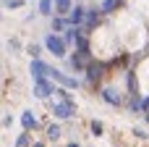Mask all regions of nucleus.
Instances as JSON below:
<instances>
[{
	"label": "nucleus",
	"instance_id": "obj_1",
	"mask_svg": "<svg viewBox=\"0 0 149 147\" xmlns=\"http://www.w3.org/2000/svg\"><path fill=\"white\" fill-rule=\"evenodd\" d=\"M42 45H45V50L47 53H52V58H65V53H68V42L58 34V32H50V34H45V39H42Z\"/></svg>",
	"mask_w": 149,
	"mask_h": 147
},
{
	"label": "nucleus",
	"instance_id": "obj_15",
	"mask_svg": "<svg viewBox=\"0 0 149 147\" xmlns=\"http://www.w3.org/2000/svg\"><path fill=\"white\" fill-rule=\"evenodd\" d=\"M47 139H50V142H58V139H60V126H58V124H50V126H47Z\"/></svg>",
	"mask_w": 149,
	"mask_h": 147
},
{
	"label": "nucleus",
	"instance_id": "obj_4",
	"mask_svg": "<svg viewBox=\"0 0 149 147\" xmlns=\"http://www.w3.org/2000/svg\"><path fill=\"white\" fill-rule=\"evenodd\" d=\"M55 89H52V79L50 76H45V79H37L34 82V95L39 97V100H45V97H50Z\"/></svg>",
	"mask_w": 149,
	"mask_h": 147
},
{
	"label": "nucleus",
	"instance_id": "obj_21",
	"mask_svg": "<svg viewBox=\"0 0 149 147\" xmlns=\"http://www.w3.org/2000/svg\"><path fill=\"white\" fill-rule=\"evenodd\" d=\"M10 124H13V118H10V113H5V116H3V126H5V129H8V126H10Z\"/></svg>",
	"mask_w": 149,
	"mask_h": 147
},
{
	"label": "nucleus",
	"instance_id": "obj_5",
	"mask_svg": "<svg viewBox=\"0 0 149 147\" xmlns=\"http://www.w3.org/2000/svg\"><path fill=\"white\" fill-rule=\"evenodd\" d=\"M65 18H68V24H71V26H84V18H86V8H84L81 3H76Z\"/></svg>",
	"mask_w": 149,
	"mask_h": 147
},
{
	"label": "nucleus",
	"instance_id": "obj_12",
	"mask_svg": "<svg viewBox=\"0 0 149 147\" xmlns=\"http://www.w3.org/2000/svg\"><path fill=\"white\" fill-rule=\"evenodd\" d=\"M71 8H73V0H55V13L68 16V13H71Z\"/></svg>",
	"mask_w": 149,
	"mask_h": 147
},
{
	"label": "nucleus",
	"instance_id": "obj_20",
	"mask_svg": "<svg viewBox=\"0 0 149 147\" xmlns=\"http://www.w3.org/2000/svg\"><path fill=\"white\" fill-rule=\"evenodd\" d=\"M29 53H31V58H39V55H42V47H39V45H31Z\"/></svg>",
	"mask_w": 149,
	"mask_h": 147
},
{
	"label": "nucleus",
	"instance_id": "obj_9",
	"mask_svg": "<svg viewBox=\"0 0 149 147\" xmlns=\"http://www.w3.org/2000/svg\"><path fill=\"white\" fill-rule=\"evenodd\" d=\"M100 13H102V8H89L86 11V18H84V26L86 29H94L97 21H100Z\"/></svg>",
	"mask_w": 149,
	"mask_h": 147
},
{
	"label": "nucleus",
	"instance_id": "obj_6",
	"mask_svg": "<svg viewBox=\"0 0 149 147\" xmlns=\"http://www.w3.org/2000/svg\"><path fill=\"white\" fill-rule=\"evenodd\" d=\"M29 71H31V76H34V82H37V79H45V76H47L50 66H47L42 58H31V63H29Z\"/></svg>",
	"mask_w": 149,
	"mask_h": 147
},
{
	"label": "nucleus",
	"instance_id": "obj_19",
	"mask_svg": "<svg viewBox=\"0 0 149 147\" xmlns=\"http://www.w3.org/2000/svg\"><path fill=\"white\" fill-rule=\"evenodd\" d=\"M16 147H29V134H21L16 139Z\"/></svg>",
	"mask_w": 149,
	"mask_h": 147
},
{
	"label": "nucleus",
	"instance_id": "obj_24",
	"mask_svg": "<svg viewBox=\"0 0 149 147\" xmlns=\"http://www.w3.org/2000/svg\"><path fill=\"white\" fill-rule=\"evenodd\" d=\"M68 147H79V145H76V142H73V145H68Z\"/></svg>",
	"mask_w": 149,
	"mask_h": 147
},
{
	"label": "nucleus",
	"instance_id": "obj_23",
	"mask_svg": "<svg viewBox=\"0 0 149 147\" xmlns=\"http://www.w3.org/2000/svg\"><path fill=\"white\" fill-rule=\"evenodd\" d=\"M34 147H45V145H39V142H37V145H34Z\"/></svg>",
	"mask_w": 149,
	"mask_h": 147
},
{
	"label": "nucleus",
	"instance_id": "obj_10",
	"mask_svg": "<svg viewBox=\"0 0 149 147\" xmlns=\"http://www.w3.org/2000/svg\"><path fill=\"white\" fill-rule=\"evenodd\" d=\"M81 32H84L81 26H68V29L63 32V39H65L68 45H73V47H76V39L81 37Z\"/></svg>",
	"mask_w": 149,
	"mask_h": 147
},
{
	"label": "nucleus",
	"instance_id": "obj_17",
	"mask_svg": "<svg viewBox=\"0 0 149 147\" xmlns=\"http://www.w3.org/2000/svg\"><path fill=\"white\" fill-rule=\"evenodd\" d=\"M3 5H5V11H13V8H21L24 0H3Z\"/></svg>",
	"mask_w": 149,
	"mask_h": 147
},
{
	"label": "nucleus",
	"instance_id": "obj_2",
	"mask_svg": "<svg viewBox=\"0 0 149 147\" xmlns=\"http://www.w3.org/2000/svg\"><path fill=\"white\" fill-rule=\"evenodd\" d=\"M73 113H76L73 100H60V103H52V116H55V118L65 121V118H73Z\"/></svg>",
	"mask_w": 149,
	"mask_h": 147
},
{
	"label": "nucleus",
	"instance_id": "obj_11",
	"mask_svg": "<svg viewBox=\"0 0 149 147\" xmlns=\"http://www.w3.org/2000/svg\"><path fill=\"white\" fill-rule=\"evenodd\" d=\"M21 126H24L26 132L37 126V118H34V113H31V110H24V113H21Z\"/></svg>",
	"mask_w": 149,
	"mask_h": 147
},
{
	"label": "nucleus",
	"instance_id": "obj_14",
	"mask_svg": "<svg viewBox=\"0 0 149 147\" xmlns=\"http://www.w3.org/2000/svg\"><path fill=\"white\" fill-rule=\"evenodd\" d=\"M52 8H55V0H39V13L42 16H52Z\"/></svg>",
	"mask_w": 149,
	"mask_h": 147
},
{
	"label": "nucleus",
	"instance_id": "obj_8",
	"mask_svg": "<svg viewBox=\"0 0 149 147\" xmlns=\"http://www.w3.org/2000/svg\"><path fill=\"white\" fill-rule=\"evenodd\" d=\"M102 79V63H89L86 66V82H100Z\"/></svg>",
	"mask_w": 149,
	"mask_h": 147
},
{
	"label": "nucleus",
	"instance_id": "obj_18",
	"mask_svg": "<svg viewBox=\"0 0 149 147\" xmlns=\"http://www.w3.org/2000/svg\"><path fill=\"white\" fill-rule=\"evenodd\" d=\"M102 132H105V126H102V121H92V134H94V137H100Z\"/></svg>",
	"mask_w": 149,
	"mask_h": 147
},
{
	"label": "nucleus",
	"instance_id": "obj_13",
	"mask_svg": "<svg viewBox=\"0 0 149 147\" xmlns=\"http://www.w3.org/2000/svg\"><path fill=\"white\" fill-rule=\"evenodd\" d=\"M65 26H71V24H68V18H63L60 13H58V16H52V32H65Z\"/></svg>",
	"mask_w": 149,
	"mask_h": 147
},
{
	"label": "nucleus",
	"instance_id": "obj_3",
	"mask_svg": "<svg viewBox=\"0 0 149 147\" xmlns=\"http://www.w3.org/2000/svg\"><path fill=\"white\" fill-rule=\"evenodd\" d=\"M47 76H50L52 82H58L60 87H65V89H76V87L81 84L79 79H73V76H65L63 71H58V68H52V66H50V71H47Z\"/></svg>",
	"mask_w": 149,
	"mask_h": 147
},
{
	"label": "nucleus",
	"instance_id": "obj_16",
	"mask_svg": "<svg viewBox=\"0 0 149 147\" xmlns=\"http://www.w3.org/2000/svg\"><path fill=\"white\" fill-rule=\"evenodd\" d=\"M118 3H120V0H102V5H100V8H102V13H105V16H110V13L118 8Z\"/></svg>",
	"mask_w": 149,
	"mask_h": 147
},
{
	"label": "nucleus",
	"instance_id": "obj_7",
	"mask_svg": "<svg viewBox=\"0 0 149 147\" xmlns=\"http://www.w3.org/2000/svg\"><path fill=\"white\" fill-rule=\"evenodd\" d=\"M102 100H105L107 105H120V103H123V97H120L118 89H113V87H105V89H102Z\"/></svg>",
	"mask_w": 149,
	"mask_h": 147
},
{
	"label": "nucleus",
	"instance_id": "obj_22",
	"mask_svg": "<svg viewBox=\"0 0 149 147\" xmlns=\"http://www.w3.org/2000/svg\"><path fill=\"white\" fill-rule=\"evenodd\" d=\"M134 134H136V137H139V139H147V132H144V129H136V132H134Z\"/></svg>",
	"mask_w": 149,
	"mask_h": 147
}]
</instances>
